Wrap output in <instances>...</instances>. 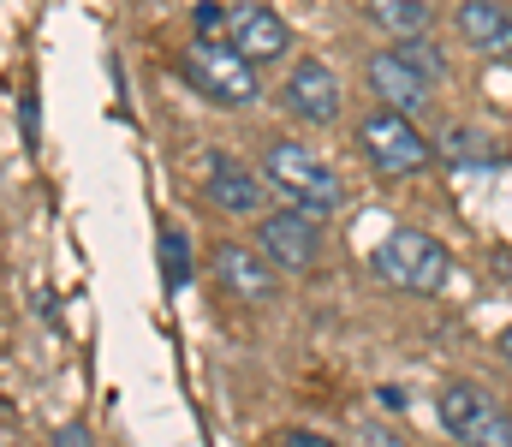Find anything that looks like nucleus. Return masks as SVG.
I'll return each mask as SVG.
<instances>
[{
	"label": "nucleus",
	"instance_id": "1",
	"mask_svg": "<svg viewBox=\"0 0 512 447\" xmlns=\"http://www.w3.org/2000/svg\"><path fill=\"white\" fill-rule=\"evenodd\" d=\"M262 179L286 197V203H298V209H310V215H334L340 203H346V185H340V173L316 155V149L304 144H268L262 155Z\"/></svg>",
	"mask_w": 512,
	"mask_h": 447
},
{
	"label": "nucleus",
	"instance_id": "11",
	"mask_svg": "<svg viewBox=\"0 0 512 447\" xmlns=\"http://www.w3.org/2000/svg\"><path fill=\"white\" fill-rule=\"evenodd\" d=\"M435 155H441L447 167H459V173H483V167L507 161V144H501V138H489L483 126H465V120H453V126H441Z\"/></svg>",
	"mask_w": 512,
	"mask_h": 447
},
{
	"label": "nucleus",
	"instance_id": "16",
	"mask_svg": "<svg viewBox=\"0 0 512 447\" xmlns=\"http://www.w3.org/2000/svg\"><path fill=\"white\" fill-rule=\"evenodd\" d=\"M399 54H405V60H411V66H417L423 78H435V84L447 78V54H441V48H435L429 36H411V42H399Z\"/></svg>",
	"mask_w": 512,
	"mask_h": 447
},
{
	"label": "nucleus",
	"instance_id": "6",
	"mask_svg": "<svg viewBox=\"0 0 512 447\" xmlns=\"http://www.w3.org/2000/svg\"><path fill=\"white\" fill-rule=\"evenodd\" d=\"M262 257H268L274 269L310 275V269L322 263V227H316V215H310V209H298V203H286V209L262 215Z\"/></svg>",
	"mask_w": 512,
	"mask_h": 447
},
{
	"label": "nucleus",
	"instance_id": "2",
	"mask_svg": "<svg viewBox=\"0 0 512 447\" xmlns=\"http://www.w3.org/2000/svg\"><path fill=\"white\" fill-rule=\"evenodd\" d=\"M370 269L382 275L387 287H399V293L429 298V293H441V287H447L453 257H447V245H441V239H429L423 227H393L382 245H376Z\"/></svg>",
	"mask_w": 512,
	"mask_h": 447
},
{
	"label": "nucleus",
	"instance_id": "8",
	"mask_svg": "<svg viewBox=\"0 0 512 447\" xmlns=\"http://www.w3.org/2000/svg\"><path fill=\"white\" fill-rule=\"evenodd\" d=\"M364 78H370V90L382 96L387 108H399V114H423L429 102H435V78H423L399 48H387V54H370V66H364Z\"/></svg>",
	"mask_w": 512,
	"mask_h": 447
},
{
	"label": "nucleus",
	"instance_id": "10",
	"mask_svg": "<svg viewBox=\"0 0 512 447\" xmlns=\"http://www.w3.org/2000/svg\"><path fill=\"white\" fill-rule=\"evenodd\" d=\"M215 281L239 304H268L274 298V269H262V257L245 251V245H221L215 251Z\"/></svg>",
	"mask_w": 512,
	"mask_h": 447
},
{
	"label": "nucleus",
	"instance_id": "18",
	"mask_svg": "<svg viewBox=\"0 0 512 447\" xmlns=\"http://www.w3.org/2000/svg\"><path fill=\"white\" fill-rule=\"evenodd\" d=\"M280 447H334V442H328V436H316V430H292Z\"/></svg>",
	"mask_w": 512,
	"mask_h": 447
},
{
	"label": "nucleus",
	"instance_id": "13",
	"mask_svg": "<svg viewBox=\"0 0 512 447\" xmlns=\"http://www.w3.org/2000/svg\"><path fill=\"white\" fill-rule=\"evenodd\" d=\"M459 36L477 54H512V6H501V0H459Z\"/></svg>",
	"mask_w": 512,
	"mask_h": 447
},
{
	"label": "nucleus",
	"instance_id": "7",
	"mask_svg": "<svg viewBox=\"0 0 512 447\" xmlns=\"http://www.w3.org/2000/svg\"><path fill=\"white\" fill-rule=\"evenodd\" d=\"M221 42H233L245 60H280L286 54V42H292V30H286V18L274 12V6H262V0H233L227 6V24H221Z\"/></svg>",
	"mask_w": 512,
	"mask_h": 447
},
{
	"label": "nucleus",
	"instance_id": "17",
	"mask_svg": "<svg viewBox=\"0 0 512 447\" xmlns=\"http://www.w3.org/2000/svg\"><path fill=\"white\" fill-rule=\"evenodd\" d=\"M203 36H221V24H227V6H197V18H191Z\"/></svg>",
	"mask_w": 512,
	"mask_h": 447
},
{
	"label": "nucleus",
	"instance_id": "19",
	"mask_svg": "<svg viewBox=\"0 0 512 447\" xmlns=\"http://www.w3.org/2000/svg\"><path fill=\"white\" fill-rule=\"evenodd\" d=\"M54 447H90V436H84V430L72 424V430H60V436H54Z\"/></svg>",
	"mask_w": 512,
	"mask_h": 447
},
{
	"label": "nucleus",
	"instance_id": "15",
	"mask_svg": "<svg viewBox=\"0 0 512 447\" xmlns=\"http://www.w3.org/2000/svg\"><path fill=\"white\" fill-rule=\"evenodd\" d=\"M161 269H167V287L191 281V245H185L179 227H161Z\"/></svg>",
	"mask_w": 512,
	"mask_h": 447
},
{
	"label": "nucleus",
	"instance_id": "3",
	"mask_svg": "<svg viewBox=\"0 0 512 447\" xmlns=\"http://www.w3.org/2000/svg\"><path fill=\"white\" fill-rule=\"evenodd\" d=\"M179 72H185V84H191L197 96H209V102H221V108H251L256 102L251 60H245L233 42H221V36H197V42L179 54Z\"/></svg>",
	"mask_w": 512,
	"mask_h": 447
},
{
	"label": "nucleus",
	"instance_id": "12",
	"mask_svg": "<svg viewBox=\"0 0 512 447\" xmlns=\"http://www.w3.org/2000/svg\"><path fill=\"white\" fill-rule=\"evenodd\" d=\"M209 203L227 209V215H256V209H262V179H256L245 161L215 155V161H209Z\"/></svg>",
	"mask_w": 512,
	"mask_h": 447
},
{
	"label": "nucleus",
	"instance_id": "9",
	"mask_svg": "<svg viewBox=\"0 0 512 447\" xmlns=\"http://www.w3.org/2000/svg\"><path fill=\"white\" fill-rule=\"evenodd\" d=\"M286 108L298 114V120H310V126H328V120H340V78L322 66V60H298L292 66V78H286Z\"/></svg>",
	"mask_w": 512,
	"mask_h": 447
},
{
	"label": "nucleus",
	"instance_id": "4",
	"mask_svg": "<svg viewBox=\"0 0 512 447\" xmlns=\"http://www.w3.org/2000/svg\"><path fill=\"white\" fill-rule=\"evenodd\" d=\"M358 144L376 161V173H387V179H411V173H423V167L435 161V144H429L399 108H376V114L358 126Z\"/></svg>",
	"mask_w": 512,
	"mask_h": 447
},
{
	"label": "nucleus",
	"instance_id": "5",
	"mask_svg": "<svg viewBox=\"0 0 512 447\" xmlns=\"http://www.w3.org/2000/svg\"><path fill=\"white\" fill-rule=\"evenodd\" d=\"M435 406H441L447 436H459L465 447H512V418L483 394V388H471V382H447Z\"/></svg>",
	"mask_w": 512,
	"mask_h": 447
},
{
	"label": "nucleus",
	"instance_id": "20",
	"mask_svg": "<svg viewBox=\"0 0 512 447\" xmlns=\"http://www.w3.org/2000/svg\"><path fill=\"white\" fill-rule=\"evenodd\" d=\"M501 358H507V364H512V328H507V334H501Z\"/></svg>",
	"mask_w": 512,
	"mask_h": 447
},
{
	"label": "nucleus",
	"instance_id": "14",
	"mask_svg": "<svg viewBox=\"0 0 512 447\" xmlns=\"http://www.w3.org/2000/svg\"><path fill=\"white\" fill-rule=\"evenodd\" d=\"M370 24L387 30L393 42H411V36H429L435 24V0H364Z\"/></svg>",
	"mask_w": 512,
	"mask_h": 447
}]
</instances>
